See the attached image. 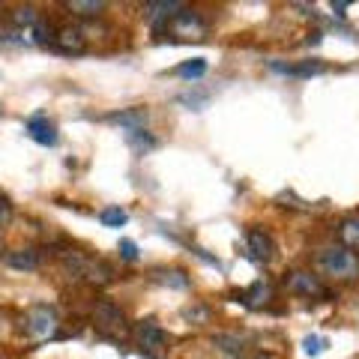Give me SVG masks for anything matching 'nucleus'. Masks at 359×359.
I'll use <instances>...</instances> for the list:
<instances>
[{"label": "nucleus", "instance_id": "nucleus-12", "mask_svg": "<svg viewBox=\"0 0 359 359\" xmlns=\"http://www.w3.org/2000/svg\"><path fill=\"white\" fill-rule=\"evenodd\" d=\"M4 264L13 269H21V273H33V269H39L42 255L36 249H15V252L4 255Z\"/></svg>", "mask_w": 359, "mask_h": 359}, {"label": "nucleus", "instance_id": "nucleus-5", "mask_svg": "<svg viewBox=\"0 0 359 359\" xmlns=\"http://www.w3.org/2000/svg\"><path fill=\"white\" fill-rule=\"evenodd\" d=\"M132 335H135V344L141 347L144 356H153V353H159V351H165V347H168V332L153 318L135 323Z\"/></svg>", "mask_w": 359, "mask_h": 359}, {"label": "nucleus", "instance_id": "nucleus-11", "mask_svg": "<svg viewBox=\"0 0 359 359\" xmlns=\"http://www.w3.org/2000/svg\"><path fill=\"white\" fill-rule=\"evenodd\" d=\"M54 45H57L63 54H84L87 51V36H84L81 27L66 25V27H60L57 33H54Z\"/></svg>", "mask_w": 359, "mask_h": 359}, {"label": "nucleus", "instance_id": "nucleus-6", "mask_svg": "<svg viewBox=\"0 0 359 359\" xmlns=\"http://www.w3.org/2000/svg\"><path fill=\"white\" fill-rule=\"evenodd\" d=\"M285 287H287V294H294V297H327V287H323L318 282V276L309 273V269H294V273H287L285 276Z\"/></svg>", "mask_w": 359, "mask_h": 359}, {"label": "nucleus", "instance_id": "nucleus-21", "mask_svg": "<svg viewBox=\"0 0 359 359\" xmlns=\"http://www.w3.org/2000/svg\"><path fill=\"white\" fill-rule=\"evenodd\" d=\"M129 147L138 153V156H144V153H150L153 147H156V138L147 132V129H141V132H129Z\"/></svg>", "mask_w": 359, "mask_h": 359}, {"label": "nucleus", "instance_id": "nucleus-24", "mask_svg": "<svg viewBox=\"0 0 359 359\" xmlns=\"http://www.w3.org/2000/svg\"><path fill=\"white\" fill-rule=\"evenodd\" d=\"M120 257H123V261H129V264H135V261H138V245L123 237L120 240Z\"/></svg>", "mask_w": 359, "mask_h": 359}, {"label": "nucleus", "instance_id": "nucleus-2", "mask_svg": "<svg viewBox=\"0 0 359 359\" xmlns=\"http://www.w3.org/2000/svg\"><path fill=\"white\" fill-rule=\"evenodd\" d=\"M60 330V318H57V309L54 306H45V302H39V306H33L27 311L25 318V332L30 335L33 341H48L54 339Z\"/></svg>", "mask_w": 359, "mask_h": 359}, {"label": "nucleus", "instance_id": "nucleus-28", "mask_svg": "<svg viewBox=\"0 0 359 359\" xmlns=\"http://www.w3.org/2000/svg\"><path fill=\"white\" fill-rule=\"evenodd\" d=\"M332 9H335V15H344V9H347V4H332Z\"/></svg>", "mask_w": 359, "mask_h": 359}, {"label": "nucleus", "instance_id": "nucleus-16", "mask_svg": "<svg viewBox=\"0 0 359 359\" xmlns=\"http://www.w3.org/2000/svg\"><path fill=\"white\" fill-rule=\"evenodd\" d=\"M339 240L344 249H351V252L359 249V216H351L339 224Z\"/></svg>", "mask_w": 359, "mask_h": 359}, {"label": "nucleus", "instance_id": "nucleus-14", "mask_svg": "<svg viewBox=\"0 0 359 359\" xmlns=\"http://www.w3.org/2000/svg\"><path fill=\"white\" fill-rule=\"evenodd\" d=\"M269 297H273V287H269L266 282H255L249 290H243V294H240V299H243L249 309H264Z\"/></svg>", "mask_w": 359, "mask_h": 359}, {"label": "nucleus", "instance_id": "nucleus-29", "mask_svg": "<svg viewBox=\"0 0 359 359\" xmlns=\"http://www.w3.org/2000/svg\"><path fill=\"white\" fill-rule=\"evenodd\" d=\"M0 255H4V233H0Z\"/></svg>", "mask_w": 359, "mask_h": 359}, {"label": "nucleus", "instance_id": "nucleus-7", "mask_svg": "<svg viewBox=\"0 0 359 359\" xmlns=\"http://www.w3.org/2000/svg\"><path fill=\"white\" fill-rule=\"evenodd\" d=\"M147 108H141V105H135V108H123V111H111V114H105V123H114V126L120 129H126L129 132H141V129H147Z\"/></svg>", "mask_w": 359, "mask_h": 359}, {"label": "nucleus", "instance_id": "nucleus-25", "mask_svg": "<svg viewBox=\"0 0 359 359\" xmlns=\"http://www.w3.org/2000/svg\"><path fill=\"white\" fill-rule=\"evenodd\" d=\"M323 344H327V341L318 339V335H306V339H302V347H306L309 356H318V353L323 351Z\"/></svg>", "mask_w": 359, "mask_h": 359}, {"label": "nucleus", "instance_id": "nucleus-3", "mask_svg": "<svg viewBox=\"0 0 359 359\" xmlns=\"http://www.w3.org/2000/svg\"><path fill=\"white\" fill-rule=\"evenodd\" d=\"M93 327H96V332H102L105 339H117V335L129 332L126 314H123V309L111 299H99L93 306Z\"/></svg>", "mask_w": 359, "mask_h": 359}, {"label": "nucleus", "instance_id": "nucleus-19", "mask_svg": "<svg viewBox=\"0 0 359 359\" xmlns=\"http://www.w3.org/2000/svg\"><path fill=\"white\" fill-rule=\"evenodd\" d=\"M156 282H162L174 290H186L189 287V276L183 269H156Z\"/></svg>", "mask_w": 359, "mask_h": 359}, {"label": "nucleus", "instance_id": "nucleus-10", "mask_svg": "<svg viewBox=\"0 0 359 359\" xmlns=\"http://www.w3.org/2000/svg\"><path fill=\"white\" fill-rule=\"evenodd\" d=\"M183 6L186 4H180V0H147V4H144V15L153 21L156 30H162Z\"/></svg>", "mask_w": 359, "mask_h": 359}, {"label": "nucleus", "instance_id": "nucleus-27", "mask_svg": "<svg viewBox=\"0 0 359 359\" xmlns=\"http://www.w3.org/2000/svg\"><path fill=\"white\" fill-rule=\"evenodd\" d=\"M249 359H276L273 353H269V351H257V353H252Z\"/></svg>", "mask_w": 359, "mask_h": 359}, {"label": "nucleus", "instance_id": "nucleus-4", "mask_svg": "<svg viewBox=\"0 0 359 359\" xmlns=\"http://www.w3.org/2000/svg\"><path fill=\"white\" fill-rule=\"evenodd\" d=\"M165 30H171V36H177V39H204L207 36V21L201 18V13H195V9L183 6L165 25Z\"/></svg>", "mask_w": 359, "mask_h": 359}, {"label": "nucleus", "instance_id": "nucleus-23", "mask_svg": "<svg viewBox=\"0 0 359 359\" xmlns=\"http://www.w3.org/2000/svg\"><path fill=\"white\" fill-rule=\"evenodd\" d=\"M30 36H33V42H39V45H45V42H51L54 39V30H51V25L45 18H39L36 25H33V30H30Z\"/></svg>", "mask_w": 359, "mask_h": 359}, {"label": "nucleus", "instance_id": "nucleus-1", "mask_svg": "<svg viewBox=\"0 0 359 359\" xmlns=\"http://www.w3.org/2000/svg\"><path fill=\"white\" fill-rule=\"evenodd\" d=\"M314 261H318V269L323 276L339 285H353L359 278V255L344 249V245H327L318 252Z\"/></svg>", "mask_w": 359, "mask_h": 359}, {"label": "nucleus", "instance_id": "nucleus-20", "mask_svg": "<svg viewBox=\"0 0 359 359\" xmlns=\"http://www.w3.org/2000/svg\"><path fill=\"white\" fill-rule=\"evenodd\" d=\"M174 75L180 78H189V81H198V78H204L207 75V60L204 57H195V60H186V63H180Z\"/></svg>", "mask_w": 359, "mask_h": 359}, {"label": "nucleus", "instance_id": "nucleus-13", "mask_svg": "<svg viewBox=\"0 0 359 359\" xmlns=\"http://www.w3.org/2000/svg\"><path fill=\"white\" fill-rule=\"evenodd\" d=\"M269 69L282 72V75H297V78H311V75L327 72L323 69V63H311V60H306V63H278V60H273L269 63Z\"/></svg>", "mask_w": 359, "mask_h": 359}, {"label": "nucleus", "instance_id": "nucleus-18", "mask_svg": "<svg viewBox=\"0 0 359 359\" xmlns=\"http://www.w3.org/2000/svg\"><path fill=\"white\" fill-rule=\"evenodd\" d=\"M66 9L75 13V15H84V18H96V15H102L105 4H102V0H69Z\"/></svg>", "mask_w": 359, "mask_h": 359}, {"label": "nucleus", "instance_id": "nucleus-9", "mask_svg": "<svg viewBox=\"0 0 359 359\" xmlns=\"http://www.w3.org/2000/svg\"><path fill=\"white\" fill-rule=\"evenodd\" d=\"M245 243H249V252H252V257L257 264H269L276 257V243L261 228H249V233H245Z\"/></svg>", "mask_w": 359, "mask_h": 359}, {"label": "nucleus", "instance_id": "nucleus-8", "mask_svg": "<svg viewBox=\"0 0 359 359\" xmlns=\"http://www.w3.org/2000/svg\"><path fill=\"white\" fill-rule=\"evenodd\" d=\"M25 132H27V138H30V141L42 144V147H57V141H60L57 129H54V123H48V120H45L42 114H36V117H27V123H25Z\"/></svg>", "mask_w": 359, "mask_h": 359}, {"label": "nucleus", "instance_id": "nucleus-17", "mask_svg": "<svg viewBox=\"0 0 359 359\" xmlns=\"http://www.w3.org/2000/svg\"><path fill=\"white\" fill-rule=\"evenodd\" d=\"M212 344H216L222 353H228V356H243L245 353V341L240 339V335H231V332L212 335Z\"/></svg>", "mask_w": 359, "mask_h": 359}, {"label": "nucleus", "instance_id": "nucleus-15", "mask_svg": "<svg viewBox=\"0 0 359 359\" xmlns=\"http://www.w3.org/2000/svg\"><path fill=\"white\" fill-rule=\"evenodd\" d=\"M9 18H13V25H15L21 33H30V30H33V25H36V21H39L42 15H39V9H36V6H15V9H13V15H9Z\"/></svg>", "mask_w": 359, "mask_h": 359}, {"label": "nucleus", "instance_id": "nucleus-26", "mask_svg": "<svg viewBox=\"0 0 359 359\" xmlns=\"http://www.w3.org/2000/svg\"><path fill=\"white\" fill-rule=\"evenodd\" d=\"M9 219H13V207H9V204H6V201H4V198H0V224H6Z\"/></svg>", "mask_w": 359, "mask_h": 359}, {"label": "nucleus", "instance_id": "nucleus-22", "mask_svg": "<svg viewBox=\"0 0 359 359\" xmlns=\"http://www.w3.org/2000/svg\"><path fill=\"white\" fill-rule=\"evenodd\" d=\"M99 222H102L105 228H123V224L129 222V212L120 210V207H105L102 212H99Z\"/></svg>", "mask_w": 359, "mask_h": 359}]
</instances>
